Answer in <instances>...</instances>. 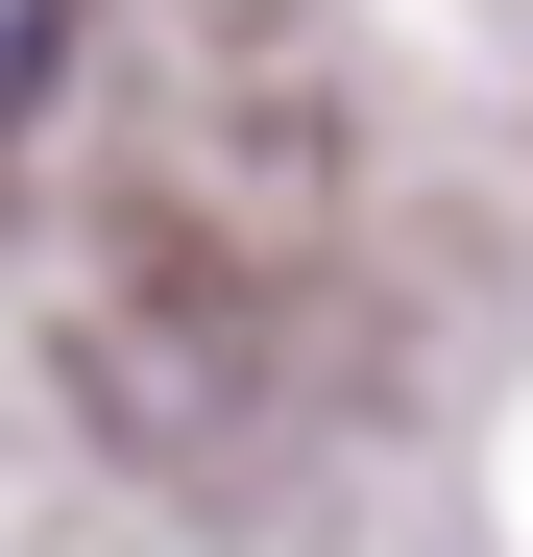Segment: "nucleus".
I'll return each mask as SVG.
<instances>
[{
  "label": "nucleus",
  "mask_w": 533,
  "mask_h": 557,
  "mask_svg": "<svg viewBox=\"0 0 533 557\" xmlns=\"http://www.w3.org/2000/svg\"><path fill=\"white\" fill-rule=\"evenodd\" d=\"M49 73H73V0H0V122H49Z\"/></svg>",
  "instance_id": "f257e3e1"
}]
</instances>
